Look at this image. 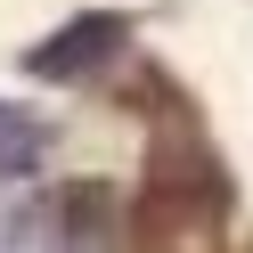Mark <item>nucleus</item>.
Returning <instances> with one entry per match:
<instances>
[{
  "label": "nucleus",
  "instance_id": "obj_1",
  "mask_svg": "<svg viewBox=\"0 0 253 253\" xmlns=\"http://www.w3.org/2000/svg\"><path fill=\"white\" fill-rule=\"evenodd\" d=\"M123 33H131V17H74L66 33H57V41H41V49L25 57V66H33V74H49V82H66V74L98 66V57L115 49Z\"/></svg>",
  "mask_w": 253,
  "mask_h": 253
},
{
  "label": "nucleus",
  "instance_id": "obj_2",
  "mask_svg": "<svg viewBox=\"0 0 253 253\" xmlns=\"http://www.w3.org/2000/svg\"><path fill=\"white\" fill-rule=\"evenodd\" d=\"M33 164H41V123H25L17 106H0V180H17Z\"/></svg>",
  "mask_w": 253,
  "mask_h": 253
}]
</instances>
